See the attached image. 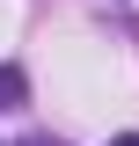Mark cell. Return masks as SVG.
Listing matches in <instances>:
<instances>
[{
    "label": "cell",
    "mask_w": 139,
    "mask_h": 146,
    "mask_svg": "<svg viewBox=\"0 0 139 146\" xmlns=\"http://www.w3.org/2000/svg\"><path fill=\"white\" fill-rule=\"evenodd\" d=\"M110 146H139V131H117V139H110Z\"/></svg>",
    "instance_id": "7a4b0ae2"
},
{
    "label": "cell",
    "mask_w": 139,
    "mask_h": 146,
    "mask_svg": "<svg viewBox=\"0 0 139 146\" xmlns=\"http://www.w3.org/2000/svg\"><path fill=\"white\" fill-rule=\"evenodd\" d=\"M22 146H66V139H22Z\"/></svg>",
    "instance_id": "3957f363"
},
{
    "label": "cell",
    "mask_w": 139,
    "mask_h": 146,
    "mask_svg": "<svg viewBox=\"0 0 139 146\" xmlns=\"http://www.w3.org/2000/svg\"><path fill=\"white\" fill-rule=\"evenodd\" d=\"M29 102V80H22V66H0V110H22Z\"/></svg>",
    "instance_id": "6da1fadb"
}]
</instances>
